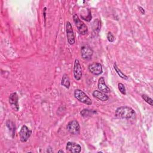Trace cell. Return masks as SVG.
Segmentation results:
<instances>
[{
  "instance_id": "5",
  "label": "cell",
  "mask_w": 153,
  "mask_h": 153,
  "mask_svg": "<svg viewBox=\"0 0 153 153\" xmlns=\"http://www.w3.org/2000/svg\"><path fill=\"white\" fill-rule=\"evenodd\" d=\"M66 129L71 134H78L80 132V126L78 121L74 120L68 123Z\"/></svg>"
},
{
  "instance_id": "20",
  "label": "cell",
  "mask_w": 153,
  "mask_h": 153,
  "mask_svg": "<svg viewBox=\"0 0 153 153\" xmlns=\"http://www.w3.org/2000/svg\"><path fill=\"white\" fill-rule=\"evenodd\" d=\"M107 39H108V41L110 42H113L115 41V37H114V35L111 32H108V33H107Z\"/></svg>"
},
{
  "instance_id": "17",
  "label": "cell",
  "mask_w": 153,
  "mask_h": 153,
  "mask_svg": "<svg viewBox=\"0 0 153 153\" xmlns=\"http://www.w3.org/2000/svg\"><path fill=\"white\" fill-rule=\"evenodd\" d=\"M7 126L9 128V130L12 131V134L14 136L15 133V125L14 124V123L11 121H8L7 122Z\"/></svg>"
},
{
  "instance_id": "23",
  "label": "cell",
  "mask_w": 153,
  "mask_h": 153,
  "mask_svg": "<svg viewBox=\"0 0 153 153\" xmlns=\"http://www.w3.org/2000/svg\"><path fill=\"white\" fill-rule=\"evenodd\" d=\"M46 7L44 8V10H43V14H44V20H45V15H46Z\"/></svg>"
},
{
  "instance_id": "3",
  "label": "cell",
  "mask_w": 153,
  "mask_h": 153,
  "mask_svg": "<svg viewBox=\"0 0 153 153\" xmlns=\"http://www.w3.org/2000/svg\"><path fill=\"white\" fill-rule=\"evenodd\" d=\"M74 96L78 101L84 104L88 105H90L92 104V101L91 99L81 90L76 89L74 91Z\"/></svg>"
},
{
  "instance_id": "7",
  "label": "cell",
  "mask_w": 153,
  "mask_h": 153,
  "mask_svg": "<svg viewBox=\"0 0 153 153\" xmlns=\"http://www.w3.org/2000/svg\"><path fill=\"white\" fill-rule=\"evenodd\" d=\"M88 71L94 75H99L103 72L102 66L100 63L94 62L88 65Z\"/></svg>"
},
{
  "instance_id": "16",
  "label": "cell",
  "mask_w": 153,
  "mask_h": 153,
  "mask_svg": "<svg viewBox=\"0 0 153 153\" xmlns=\"http://www.w3.org/2000/svg\"><path fill=\"white\" fill-rule=\"evenodd\" d=\"M114 69H115L116 73L118 74V75L120 78H121L122 79H125V80L128 79V76H127L126 75H125V74L121 71V69H120L118 68V67L117 66V64H116L115 63L114 64Z\"/></svg>"
},
{
  "instance_id": "8",
  "label": "cell",
  "mask_w": 153,
  "mask_h": 153,
  "mask_svg": "<svg viewBox=\"0 0 153 153\" xmlns=\"http://www.w3.org/2000/svg\"><path fill=\"white\" fill-rule=\"evenodd\" d=\"M9 103L11 108L15 111H18L19 110V96L17 93H12L9 96Z\"/></svg>"
},
{
  "instance_id": "4",
  "label": "cell",
  "mask_w": 153,
  "mask_h": 153,
  "mask_svg": "<svg viewBox=\"0 0 153 153\" xmlns=\"http://www.w3.org/2000/svg\"><path fill=\"white\" fill-rule=\"evenodd\" d=\"M66 36L68 42L70 45H73L75 43V36L72 29L71 23L69 22H66L65 24Z\"/></svg>"
},
{
  "instance_id": "24",
  "label": "cell",
  "mask_w": 153,
  "mask_h": 153,
  "mask_svg": "<svg viewBox=\"0 0 153 153\" xmlns=\"http://www.w3.org/2000/svg\"><path fill=\"white\" fill-rule=\"evenodd\" d=\"M58 152H63V150H59V151H58Z\"/></svg>"
},
{
  "instance_id": "1",
  "label": "cell",
  "mask_w": 153,
  "mask_h": 153,
  "mask_svg": "<svg viewBox=\"0 0 153 153\" xmlns=\"http://www.w3.org/2000/svg\"><path fill=\"white\" fill-rule=\"evenodd\" d=\"M134 114V109L127 106H122L117 108L115 112V115L120 119L131 118Z\"/></svg>"
},
{
  "instance_id": "21",
  "label": "cell",
  "mask_w": 153,
  "mask_h": 153,
  "mask_svg": "<svg viewBox=\"0 0 153 153\" xmlns=\"http://www.w3.org/2000/svg\"><path fill=\"white\" fill-rule=\"evenodd\" d=\"M84 20H86V21H87V22H90V20H91V12H90V11L89 10L88 11V16L87 17H82Z\"/></svg>"
},
{
  "instance_id": "18",
  "label": "cell",
  "mask_w": 153,
  "mask_h": 153,
  "mask_svg": "<svg viewBox=\"0 0 153 153\" xmlns=\"http://www.w3.org/2000/svg\"><path fill=\"white\" fill-rule=\"evenodd\" d=\"M142 98L147 103H148L149 105H151V106L153 105V100H152V99L150 97H149L148 95H146V94H142Z\"/></svg>"
},
{
  "instance_id": "10",
  "label": "cell",
  "mask_w": 153,
  "mask_h": 153,
  "mask_svg": "<svg viewBox=\"0 0 153 153\" xmlns=\"http://www.w3.org/2000/svg\"><path fill=\"white\" fill-rule=\"evenodd\" d=\"M81 57L84 60H89L93 54V51L88 45H83L81 49Z\"/></svg>"
},
{
  "instance_id": "12",
  "label": "cell",
  "mask_w": 153,
  "mask_h": 153,
  "mask_svg": "<svg viewBox=\"0 0 153 153\" xmlns=\"http://www.w3.org/2000/svg\"><path fill=\"white\" fill-rule=\"evenodd\" d=\"M97 87L99 90L101 91L103 93H108L110 92V89L106 84L105 78L103 76H101L100 78H99V80L97 82Z\"/></svg>"
},
{
  "instance_id": "13",
  "label": "cell",
  "mask_w": 153,
  "mask_h": 153,
  "mask_svg": "<svg viewBox=\"0 0 153 153\" xmlns=\"http://www.w3.org/2000/svg\"><path fill=\"white\" fill-rule=\"evenodd\" d=\"M92 95L94 98L103 102L106 101L109 99V96L107 94H106L105 93H103L100 90L93 91Z\"/></svg>"
},
{
  "instance_id": "2",
  "label": "cell",
  "mask_w": 153,
  "mask_h": 153,
  "mask_svg": "<svg viewBox=\"0 0 153 153\" xmlns=\"http://www.w3.org/2000/svg\"><path fill=\"white\" fill-rule=\"evenodd\" d=\"M73 20L75 23V26L76 27L79 33L82 35H84L87 33L88 32V27L84 23H83L78 17V15L74 14L73 15Z\"/></svg>"
},
{
  "instance_id": "22",
  "label": "cell",
  "mask_w": 153,
  "mask_h": 153,
  "mask_svg": "<svg viewBox=\"0 0 153 153\" xmlns=\"http://www.w3.org/2000/svg\"><path fill=\"white\" fill-rule=\"evenodd\" d=\"M138 9H139V11L141 13V14H144L145 13V11L144 9H143L142 7H140V6H138Z\"/></svg>"
},
{
  "instance_id": "6",
  "label": "cell",
  "mask_w": 153,
  "mask_h": 153,
  "mask_svg": "<svg viewBox=\"0 0 153 153\" xmlns=\"http://www.w3.org/2000/svg\"><path fill=\"white\" fill-rule=\"evenodd\" d=\"M32 133L31 130L26 125L22 126L19 132V137L20 141L23 143L26 142L30 137Z\"/></svg>"
},
{
  "instance_id": "19",
  "label": "cell",
  "mask_w": 153,
  "mask_h": 153,
  "mask_svg": "<svg viewBox=\"0 0 153 153\" xmlns=\"http://www.w3.org/2000/svg\"><path fill=\"white\" fill-rule=\"evenodd\" d=\"M118 88L119 91L121 92V94H123V95H126V88H125V86H124V85L123 84L118 83Z\"/></svg>"
},
{
  "instance_id": "9",
  "label": "cell",
  "mask_w": 153,
  "mask_h": 153,
  "mask_svg": "<svg viewBox=\"0 0 153 153\" xmlns=\"http://www.w3.org/2000/svg\"><path fill=\"white\" fill-rule=\"evenodd\" d=\"M74 78L76 81H79L82 78V68L78 59H75L74 65Z\"/></svg>"
},
{
  "instance_id": "14",
  "label": "cell",
  "mask_w": 153,
  "mask_h": 153,
  "mask_svg": "<svg viewBox=\"0 0 153 153\" xmlns=\"http://www.w3.org/2000/svg\"><path fill=\"white\" fill-rule=\"evenodd\" d=\"M61 85L65 87L66 88H69L71 82L68 76L66 74H64L61 79Z\"/></svg>"
},
{
  "instance_id": "15",
  "label": "cell",
  "mask_w": 153,
  "mask_h": 153,
  "mask_svg": "<svg viewBox=\"0 0 153 153\" xmlns=\"http://www.w3.org/2000/svg\"><path fill=\"white\" fill-rule=\"evenodd\" d=\"M96 113H97L96 111L93 109H84L80 112L81 115L84 117H90L93 115H94Z\"/></svg>"
},
{
  "instance_id": "11",
  "label": "cell",
  "mask_w": 153,
  "mask_h": 153,
  "mask_svg": "<svg viewBox=\"0 0 153 153\" xmlns=\"http://www.w3.org/2000/svg\"><path fill=\"white\" fill-rule=\"evenodd\" d=\"M66 149L68 151L70 152L79 153L81 151V146L75 142H68L66 143Z\"/></svg>"
}]
</instances>
